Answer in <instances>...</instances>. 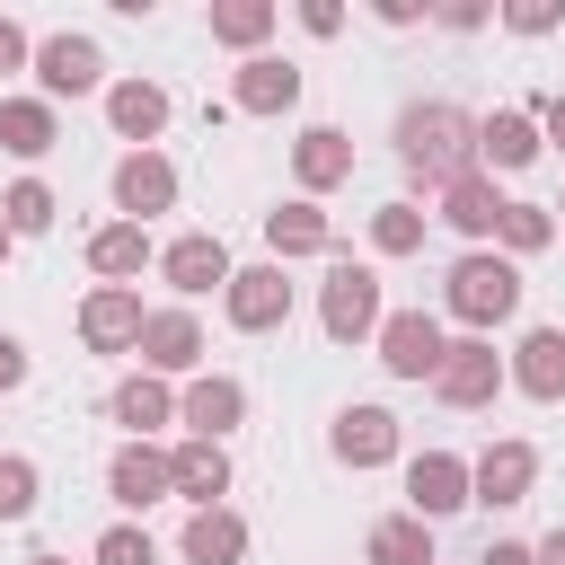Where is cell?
<instances>
[{"label":"cell","mask_w":565,"mask_h":565,"mask_svg":"<svg viewBox=\"0 0 565 565\" xmlns=\"http://www.w3.org/2000/svg\"><path fill=\"white\" fill-rule=\"evenodd\" d=\"M388 141H397V168L415 177V194H441V185H459V177L477 168V115L450 106V97H415V106H397Z\"/></svg>","instance_id":"cell-1"},{"label":"cell","mask_w":565,"mask_h":565,"mask_svg":"<svg viewBox=\"0 0 565 565\" xmlns=\"http://www.w3.org/2000/svg\"><path fill=\"white\" fill-rule=\"evenodd\" d=\"M441 309H450L468 335L512 327V318H521V265H512V256H494V247H468V256L441 274Z\"/></svg>","instance_id":"cell-2"},{"label":"cell","mask_w":565,"mask_h":565,"mask_svg":"<svg viewBox=\"0 0 565 565\" xmlns=\"http://www.w3.org/2000/svg\"><path fill=\"white\" fill-rule=\"evenodd\" d=\"M380 318H388L380 274H371V265H353V256H335V265H327V282H318V327H327V344H371V335H380Z\"/></svg>","instance_id":"cell-3"},{"label":"cell","mask_w":565,"mask_h":565,"mask_svg":"<svg viewBox=\"0 0 565 565\" xmlns=\"http://www.w3.org/2000/svg\"><path fill=\"white\" fill-rule=\"evenodd\" d=\"M35 97L44 106H62V97H106V53H97V35H35Z\"/></svg>","instance_id":"cell-4"},{"label":"cell","mask_w":565,"mask_h":565,"mask_svg":"<svg viewBox=\"0 0 565 565\" xmlns=\"http://www.w3.org/2000/svg\"><path fill=\"white\" fill-rule=\"evenodd\" d=\"M397 450H406V433H397V415H388L380 397L335 406V424H327V459H335V468H353V477H362V468H388Z\"/></svg>","instance_id":"cell-5"},{"label":"cell","mask_w":565,"mask_h":565,"mask_svg":"<svg viewBox=\"0 0 565 565\" xmlns=\"http://www.w3.org/2000/svg\"><path fill=\"white\" fill-rule=\"evenodd\" d=\"M530 494H539V441L503 433V441H486V450L468 459V503L512 512V503H530Z\"/></svg>","instance_id":"cell-6"},{"label":"cell","mask_w":565,"mask_h":565,"mask_svg":"<svg viewBox=\"0 0 565 565\" xmlns=\"http://www.w3.org/2000/svg\"><path fill=\"white\" fill-rule=\"evenodd\" d=\"M371 353H380V371H388V380H433V371H441V353H450V335H441V318H433V309H388V318H380V335H371Z\"/></svg>","instance_id":"cell-7"},{"label":"cell","mask_w":565,"mask_h":565,"mask_svg":"<svg viewBox=\"0 0 565 565\" xmlns=\"http://www.w3.org/2000/svg\"><path fill=\"white\" fill-rule=\"evenodd\" d=\"M433 397L459 406V415L494 406V397H503V353H494V335H450V353H441V371H433Z\"/></svg>","instance_id":"cell-8"},{"label":"cell","mask_w":565,"mask_h":565,"mask_svg":"<svg viewBox=\"0 0 565 565\" xmlns=\"http://www.w3.org/2000/svg\"><path fill=\"white\" fill-rule=\"evenodd\" d=\"M106 194H115V221H159V212H177V159L168 150H124L115 159V177H106Z\"/></svg>","instance_id":"cell-9"},{"label":"cell","mask_w":565,"mask_h":565,"mask_svg":"<svg viewBox=\"0 0 565 565\" xmlns=\"http://www.w3.org/2000/svg\"><path fill=\"white\" fill-rule=\"evenodd\" d=\"M221 318L238 327V335H274V327H291V274L265 256V265H238L230 274V291H221Z\"/></svg>","instance_id":"cell-10"},{"label":"cell","mask_w":565,"mask_h":565,"mask_svg":"<svg viewBox=\"0 0 565 565\" xmlns=\"http://www.w3.org/2000/svg\"><path fill=\"white\" fill-rule=\"evenodd\" d=\"M230 274H238V265H230V247H221L212 230H185V238L159 247V282L177 291V309H194L203 291H230Z\"/></svg>","instance_id":"cell-11"},{"label":"cell","mask_w":565,"mask_h":565,"mask_svg":"<svg viewBox=\"0 0 565 565\" xmlns=\"http://www.w3.org/2000/svg\"><path fill=\"white\" fill-rule=\"evenodd\" d=\"M132 353H141V371H150V380H194L212 344H203V318H194V309H150Z\"/></svg>","instance_id":"cell-12"},{"label":"cell","mask_w":565,"mask_h":565,"mask_svg":"<svg viewBox=\"0 0 565 565\" xmlns=\"http://www.w3.org/2000/svg\"><path fill=\"white\" fill-rule=\"evenodd\" d=\"M177 424H185V441H230V433L247 424V380L194 371V380L177 388Z\"/></svg>","instance_id":"cell-13"},{"label":"cell","mask_w":565,"mask_h":565,"mask_svg":"<svg viewBox=\"0 0 565 565\" xmlns=\"http://www.w3.org/2000/svg\"><path fill=\"white\" fill-rule=\"evenodd\" d=\"M503 388H521L530 406H565V327H521V344L503 353Z\"/></svg>","instance_id":"cell-14"},{"label":"cell","mask_w":565,"mask_h":565,"mask_svg":"<svg viewBox=\"0 0 565 565\" xmlns=\"http://www.w3.org/2000/svg\"><path fill=\"white\" fill-rule=\"evenodd\" d=\"M406 512L415 521H450V512H468V459L459 450H415L406 459Z\"/></svg>","instance_id":"cell-15"},{"label":"cell","mask_w":565,"mask_h":565,"mask_svg":"<svg viewBox=\"0 0 565 565\" xmlns=\"http://www.w3.org/2000/svg\"><path fill=\"white\" fill-rule=\"evenodd\" d=\"M141 318H150V309H141L132 282H97V291L79 300V344H88V353H132V344H141Z\"/></svg>","instance_id":"cell-16"},{"label":"cell","mask_w":565,"mask_h":565,"mask_svg":"<svg viewBox=\"0 0 565 565\" xmlns=\"http://www.w3.org/2000/svg\"><path fill=\"white\" fill-rule=\"evenodd\" d=\"M168 115H177V97H168L159 79H106V124H115V141H132V150H159Z\"/></svg>","instance_id":"cell-17"},{"label":"cell","mask_w":565,"mask_h":565,"mask_svg":"<svg viewBox=\"0 0 565 565\" xmlns=\"http://www.w3.org/2000/svg\"><path fill=\"white\" fill-rule=\"evenodd\" d=\"M539 150H547V141H539V115H530V106L477 115V168H486V177H521Z\"/></svg>","instance_id":"cell-18"},{"label":"cell","mask_w":565,"mask_h":565,"mask_svg":"<svg viewBox=\"0 0 565 565\" xmlns=\"http://www.w3.org/2000/svg\"><path fill=\"white\" fill-rule=\"evenodd\" d=\"M291 177H300L309 203L335 194V185L353 177V132H344V124H300V141H291Z\"/></svg>","instance_id":"cell-19"},{"label":"cell","mask_w":565,"mask_h":565,"mask_svg":"<svg viewBox=\"0 0 565 565\" xmlns=\"http://www.w3.org/2000/svg\"><path fill=\"white\" fill-rule=\"evenodd\" d=\"M265 256H274V265H291V256H335V221H327L309 194H291V203L265 212Z\"/></svg>","instance_id":"cell-20"},{"label":"cell","mask_w":565,"mask_h":565,"mask_svg":"<svg viewBox=\"0 0 565 565\" xmlns=\"http://www.w3.org/2000/svg\"><path fill=\"white\" fill-rule=\"evenodd\" d=\"M106 494H115L124 512L168 503V494H177V486H168V450H159V441H124V450L106 459Z\"/></svg>","instance_id":"cell-21"},{"label":"cell","mask_w":565,"mask_h":565,"mask_svg":"<svg viewBox=\"0 0 565 565\" xmlns=\"http://www.w3.org/2000/svg\"><path fill=\"white\" fill-rule=\"evenodd\" d=\"M230 441H177L168 450V486H177V503H194V512H212L221 494H230Z\"/></svg>","instance_id":"cell-22"},{"label":"cell","mask_w":565,"mask_h":565,"mask_svg":"<svg viewBox=\"0 0 565 565\" xmlns=\"http://www.w3.org/2000/svg\"><path fill=\"white\" fill-rule=\"evenodd\" d=\"M230 106H238V115H291V106H300V71H291L282 53H247L238 79H230Z\"/></svg>","instance_id":"cell-23"},{"label":"cell","mask_w":565,"mask_h":565,"mask_svg":"<svg viewBox=\"0 0 565 565\" xmlns=\"http://www.w3.org/2000/svg\"><path fill=\"white\" fill-rule=\"evenodd\" d=\"M433 203H441L433 221H450L459 238H477V247H494V221H503V203H512V194H494V177H486V168H468V177H459V185H441Z\"/></svg>","instance_id":"cell-24"},{"label":"cell","mask_w":565,"mask_h":565,"mask_svg":"<svg viewBox=\"0 0 565 565\" xmlns=\"http://www.w3.org/2000/svg\"><path fill=\"white\" fill-rule=\"evenodd\" d=\"M106 415L124 424V441H159V424H177V388L150 380V371H132V380L106 388Z\"/></svg>","instance_id":"cell-25"},{"label":"cell","mask_w":565,"mask_h":565,"mask_svg":"<svg viewBox=\"0 0 565 565\" xmlns=\"http://www.w3.org/2000/svg\"><path fill=\"white\" fill-rule=\"evenodd\" d=\"M177 556H185V565H247V521H238L230 503H212V512H185V530H177Z\"/></svg>","instance_id":"cell-26"},{"label":"cell","mask_w":565,"mask_h":565,"mask_svg":"<svg viewBox=\"0 0 565 565\" xmlns=\"http://www.w3.org/2000/svg\"><path fill=\"white\" fill-rule=\"evenodd\" d=\"M141 265H159V247H150L141 221H106V230H88V274H97V282H141Z\"/></svg>","instance_id":"cell-27"},{"label":"cell","mask_w":565,"mask_h":565,"mask_svg":"<svg viewBox=\"0 0 565 565\" xmlns=\"http://www.w3.org/2000/svg\"><path fill=\"white\" fill-rule=\"evenodd\" d=\"M0 150L26 159V168L53 159V150H62V115H53L44 97H0Z\"/></svg>","instance_id":"cell-28"},{"label":"cell","mask_w":565,"mask_h":565,"mask_svg":"<svg viewBox=\"0 0 565 565\" xmlns=\"http://www.w3.org/2000/svg\"><path fill=\"white\" fill-rule=\"evenodd\" d=\"M203 26H212V44H230V53H265V35L282 26V9H274V0H212Z\"/></svg>","instance_id":"cell-29"},{"label":"cell","mask_w":565,"mask_h":565,"mask_svg":"<svg viewBox=\"0 0 565 565\" xmlns=\"http://www.w3.org/2000/svg\"><path fill=\"white\" fill-rule=\"evenodd\" d=\"M362 565H441V556H433V521H415V512H388V521H371V539H362Z\"/></svg>","instance_id":"cell-30"},{"label":"cell","mask_w":565,"mask_h":565,"mask_svg":"<svg viewBox=\"0 0 565 565\" xmlns=\"http://www.w3.org/2000/svg\"><path fill=\"white\" fill-rule=\"evenodd\" d=\"M62 221V194L44 185V177H18V185H0V230L9 238H44Z\"/></svg>","instance_id":"cell-31"},{"label":"cell","mask_w":565,"mask_h":565,"mask_svg":"<svg viewBox=\"0 0 565 565\" xmlns=\"http://www.w3.org/2000/svg\"><path fill=\"white\" fill-rule=\"evenodd\" d=\"M424 230H433V212L415 194H397L371 212V256H424Z\"/></svg>","instance_id":"cell-32"},{"label":"cell","mask_w":565,"mask_h":565,"mask_svg":"<svg viewBox=\"0 0 565 565\" xmlns=\"http://www.w3.org/2000/svg\"><path fill=\"white\" fill-rule=\"evenodd\" d=\"M547 238H556V212H547V203H503V221H494V256L521 265V256H539Z\"/></svg>","instance_id":"cell-33"},{"label":"cell","mask_w":565,"mask_h":565,"mask_svg":"<svg viewBox=\"0 0 565 565\" xmlns=\"http://www.w3.org/2000/svg\"><path fill=\"white\" fill-rule=\"evenodd\" d=\"M35 494H44V468H35L26 450H0V530L35 521Z\"/></svg>","instance_id":"cell-34"},{"label":"cell","mask_w":565,"mask_h":565,"mask_svg":"<svg viewBox=\"0 0 565 565\" xmlns=\"http://www.w3.org/2000/svg\"><path fill=\"white\" fill-rule=\"evenodd\" d=\"M88 565H159V539L141 521H106L97 547H88Z\"/></svg>","instance_id":"cell-35"},{"label":"cell","mask_w":565,"mask_h":565,"mask_svg":"<svg viewBox=\"0 0 565 565\" xmlns=\"http://www.w3.org/2000/svg\"><path fill=\"white\" fill-rule=\"evenodd\" d=\"M503 26H512V35H556V26H565V0H512Z\"/></svg>","instance_id":"cell-36"},{"label":"cell","mask_w":565,"mask_h":565,"mask_svg":"<svg viewBox=\"0 0 565 565\" xmlns=\"http://www.w3.org/2000/svg\"><path fill=\"white\" fill-rule=\"evenodd\" d=\"M486 18H494L486 0H441V9H433V26H450V35H477Z\"/></svg>","instance_id":"cell-37"},{"label":"cell","mask_w":565,"mask_h":565,"mask_svg":"<svg viewBox=\"0 0 565 565\" xmlns=\"http://www.w3.org/2000/svg\"><path fill=\"white\" fill-rule=\"evenodd\" d=\"M26 62H35V35H26L18 18H0V79H9V71H26Z\"/></svg>","instance_id":"cell-38"},{"label":"cell","mask_w":565,"mask_h":565,"mask_svg":"<svg viewBox=\"0 0 565 565\" xmlns=\"http://www.w3.org/2000/svg\"><path fill=\"white\" fill-rule=\"evenodd\" d=\"M300 26L327 44V35H344V0H300Z\"/></svg>","instance_id":"cell-39"},{"label":"cell","mask_w":565,"mask_h":565,"mask_svg":"<svg viewBox=\"0 0 565 565\" xmlns=\"http://www.w3.org/2000/svg\"><path fill=\"white\" fill-rule=\"evenodd\" d=\"M26 371H35V362H26V344H18V335H0V397H9V388H26Z\"/></svg>","instance_id":"cell-40"},{"label":"cell","mask_w":565,"mask_h":565,"mask_svg":"<svg viewBox=\"0 0 565 565\" xmlns=\"http://www.w3.org/2000/svg\"><path fill=\"white\" fill-rule=\"evenodd\" d=\"M530 115H539V141H547V150H565V88H556V97H539Z\"/></svg>","instance_id":"cell-41"},{"label":"cell","mask_w":565,"mask_h":565,"mask_svg":"<svg viewBox=\"0 0 565 565\" xmlns=\"http://www.w3.org/2000/svg\"><path fill=\"white\" fill-rule=\"evenodd\" d=\"M477 565H539V556H530V539H486Z\"/></svg>","instance_id":"cell-42"},{"label":"cell","mask_w":565,"mask_h":565,"mask_svg":"<svg viewBox=\"0 0 565 565\" xmlns=\"http://www.w3.org/2000/svg\"><path fill=\"white\" fill-rule=\"evenodd\" d=\"M371 18H380V26H415V18H433V9H415V0H371Z\"/></svg>","instance_id":"cell-43"},{"label":"cell","mask_w":565,"mask_h":565,"mask_svg":"<svg viewBox=\"0 0 565 565\" xmlns=\"http://www.w3.org/2000/svg\"><path fill=\"white\" fill-rule=\"evenodd\" d=\"M530 556H539V565H565V521H556L547 539H530Z\"/></svg>","instance_id":"cell-44"},{"label":"cell","mask_w":565,"mask_h":565,"mask_svg":"<svg viewBox=\"0 0 565 565\" xmlns=\"http://www.w3.org/2000/svg\"><path fill=\"white\" fill-rule=\"evenodd\" d=\"M26 565H71V556H26Z\"/></svg>","instance_id":"cell-45"},{"label":"cell","mask_w":565,"mask_h":565,"mask_svg":"<svg viewBox=\"0 0 565 565\" xmlns=\"http://www.w3.org/2000/svg\"><path fill=\"white\" fill-rule=\"evenodd\" d=\"M9 247H18V238H9V230H0V265H9Z\"/></svg>","instance_id":"cell-46"},{"label":"cell","mask_w":565,"mask_h":565,"mask_svg":"<svg viewBox=\"0 0 565 565\" xmlns=\"http://www.w3.org/2000/svg\"><path fill=\"white\" fill-rule=\"evenodd\" d=\"M547 212H556V221H565V203H547Z\"/></svg>","instance_id":"cell-47"}]
</instances>
